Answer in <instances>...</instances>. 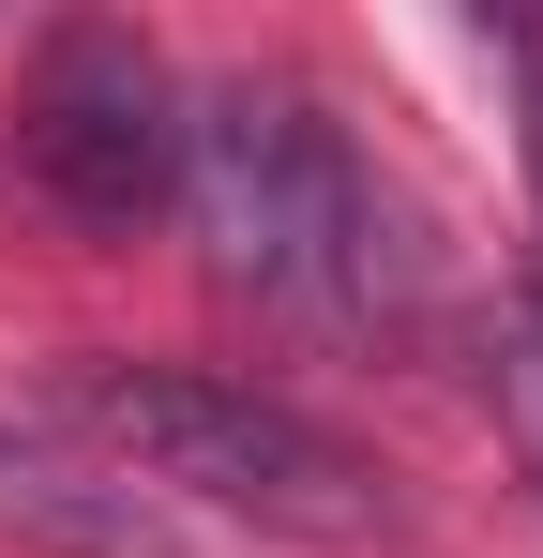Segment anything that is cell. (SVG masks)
Wrapping results in <instances>:
<instances>
[{"instance_id": "cell-5", "label": "cell", "mask_w": 543, "mask_h": 558, "mask_svg": "<svg viewBox=\"0 0 543 558\" xmlns=\"http://www.w3.org/2000/svg\"><path fill=\"white\" fill-rule=\"evenodd\" d=\"M498 423H514V468L543 483V287L498 302Z\"/></svg>"}, {"instance_id": "cell-4", "label": "cell", "mask_w": 543, "mask_h": 558, "mask_svg": "<svg viewBox=\"0 0 543 558\" xmlns=\"http://www.w3.org/2000/svg\"><path fill=\"white\" fill-rule=\"evenodd\" d=\"M0 529H31V544H90V558H167V529H152V498L121 483V468H76L46 453V423L0 453Z\"/></svg>"}, {"instance_id": "cell-6", "label": "cell", "mask_w": 543, "mask_h": 558, "mask_svg": "<svg viewBox=\"0 0 543 558\" xmlns=\"http://www.w3.org/2000/svg\"><path fill=\"white\" fill-rule=\"evenodd\" d=\"M498 76H514V136H529V196H543V15H498Z\"/></svg>"}, {"instance_id": "cell-1", "label": "cell", "mask_w": 543, "mask_h": 558, "mask_svg": "<svg viewBox=\"0 0 543 558\" xmlns=\"http://www.w3.org/2000/svg\"><path fill=\"white\" fill-rule=\"evenodd\" d=\"M181 227L212 287H242L272 317H348L362 272H377V196H362V151L348 121L302 92V76H212L181 92Z\"/></svg>"}, {"instance_id": "cell-3", "label": "cell", "mask_w": 543, "mask_h": 558, "mask_svg": "<svg viewBox=\"0 0 543 558\" xmlns=\"http://www.w3.org/2000/svg\"><path fill=\"white\" fill-rule=\"evenodd\" d=\"M15 151H31V182L61 196L76 227H152L181 196V76L136 46V31H46L31 46V92H15Z\"/></svg>"}, {"instance_id": "cell-2", "label": "cell", "mask_w": 543, "mask_h": 558, "mask_svg": "<svg viewBox=\"0 0 543 558\" xmlns=\"http://www.w3.org/2000/svg\"><path fill=\"white\" fill-rule=\"evenodd\" d=\"M46 423L90 438V468L196 498V513H242V529H302V544H362L377 529V468L302 423L257 377H196V363H76L46 392Z\"/></svg>"}]
</instances>
